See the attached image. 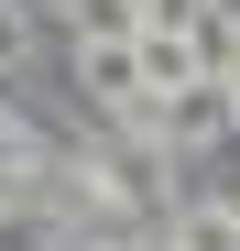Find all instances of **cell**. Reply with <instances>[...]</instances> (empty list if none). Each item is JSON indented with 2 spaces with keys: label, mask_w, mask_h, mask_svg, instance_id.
Listing matches in <instances>:
<instances>
[{
  "label": "cell",
  "mask_w": 240,
  "mask_h": 251,
  "mask_svg": "<svg viewBox=\"0 0 240 251\" xmlns=\"http://www.w3.org/2000/svg\"><path fill=\"white\" fill-rule=\"evenodd\" d=\"M76 88H88L98 109H131L142 99V33L131 44H76Z\"/></svg>",
  "instance_id": "obj_1"
},
{
  "label": "cell",
  "mask_w": 240,
  "mask_h": 251,
  "mask_svg": "<svg viewBox=\"0 0 240 251\" xmlns=\"http://www.w3.org/2000/svg\"><path fill=\"white\" fill-rule=\"evenodd\" d=\"M164 88V99H186V88H208V55H196V33H142V99Z\"/></svg>",
  "instance_id": "obj_2"
},
{
  "label": "cell",
  "mask_w": 240,
  "mask_h": 251,
  "mask_svg": "<svg viewBox=\"0 0 240 251\" xmlns=\"http://www.w3.org/2000/svg\"><path fill=\"white\" fill-rule=\"evenodd\" d=\"M164 131H175V142H218V131H229V88H186V99L164 109Z\"/></svg>",
  "instance_id": "obj_3"
},
{
  "label": "cell",
  "mask_w": 240,
  "mask_h": 251,
  "mask_svg": "<svg viewBox=\"0 0 240 251\" xmlns=\"http://www.w3.org/2000/svg\"><path fill=\"white\" fill-rule=\"evenodd\" d=\"M175 251H240V207H186V219H175Z\"/></svg>",
  "instance_id": "obj_4"
},
{
  "label": "cell",
  "mask_w": 240,
  "mask_h": 251,
  "mask_svg": "<svg viewBox=\"0 0 240 251\" xmlns=\"http://www.w3.org/2000/svg\"><path fill=\"white\" fill-rule=\"evenodd\" d=\"M22 44H33V22H22V0H0V66H22Z\"/></svg>",
  "instance_id": "obj_5"
},
{
  "label": "cell",
  "mask_w": 240,
  "mask_h": 251,
  "mask_svg": "<svg viewBox=\"0 0 240 251\" xmlns=\"http://www.w3.org/2000/svg\"><path fill=\"white\" fill-rule=\"evenodd\" d=\"M218 88H229V109H240V44H229V66H218Z\"/></svg>",
  "instance_id": "obj_6"
}]
</instances>
